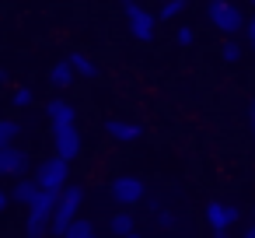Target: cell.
<instances>
[{"label":"cell","mask_w":255,"mask_h":238,"mask_svg":"<svg viewBox=\"0 0 255 238\" xmlns=\"http://www.w3.org/2000/svg\"><path fill=\"white\" fill-rule=\"evenodd\" d=\"M126 238H143V235H140V231H133V235H126Z\"/></svg>","instance_id":"30"},{"label":"cell","mask_w":255,"mask_h":238,"mask_svg":"<svg viewBox=\"0 0 255 238\" xmlns=\"http://www.w3.org/2000/svg\"><path fill=\"white\" fill-rule=\"evenodd\" d=\"M46 119H49L53 130L77 126V109H74V102H67V98H49V105H46Z\"/></svg>","instance_id":"10"},{"label":"cell","mask_w":255,"mask_h":238,"mask_svg":"<svg viewBox=\"0 0 255 238\" xmlns=\"http://www.w3.org/2000/svg\"><path fill=\"white\" fill-rule=\"evenodd\" d=\"M109 231H112L116 238H126V235H133V231H136V217H133L129 210H119V214H112V217H109Z\"/></svg>","instance_id":"16"},{"label":"cell","mask_w":255,"mask_h":238,"mask_svg":"<svg viewBox=\"0 0 255 238\" xmlns=\"http://www.w3.org/2000/svg\"><path fill=\"white\" fill-rule=\"evenodd\" d=\"M49 84H53V88H60V91H67V88H74V84H77V74L70 70V63H67V60H60V63H53V67H49Z\"/></svg>","instance_id":"14"},{"label":"cell","mask_w":255,"mask_h":238,"mask_svg":"<svg viewBox=\"0 0 255 238\" xmlns=\"http://www.w3.org/2000/svg\"><path fill=\"white\" fill-rule=\"evenodd\" d=\"M143 203H147V210H150V214H157V210H161V203H157V200H154V196H147V200H143Z\"/></svg>","instance_id":"27"},{"label":"cell","mask_w":255,"mask_h":238,"mask_svg":"<svg viewBox=\"0 0 255 238\" xmlns=\"http://www.w3.org/2000/svg\"><path fill=\"white\" fill-rule=\"evenodd\" d=\"M49 228H53V217L49 214L28 210V217H25V238H49Z\"/></svg>","instance_id":"13"},{"label":"cell","mask_w":255,"mask_h":238,"mask_svg":"<svg viewBox=\"0 0 255 238\" xmlns=\"http://www.w3.org/2000/svg\"><path fill=\"white\" fill-rule=\"evenodd\" d=\"M203 214H206V224L213 228V235L231 231V228H234V221H238V207H234V203H220V200H210Z\"/></svg>","instance_id":"9"},{"label":"cell","mask_w":255,"mask_h":238,"mask_svg":"<svg viewBox=\"0 0 255 238\" xmlns=\"http://www.w3.org/2000/svg\"><path fill=\"white\" fill-rule=\"evenodd\" d=\"M154 221H157L161 228H175V224H178V221H175V210H164V207L154 214Z\"/></svg>","instance_id":"23"},{"label":"cell","mask_w":255,"mask_h":238,"mask_svg":"<svg viewBox=\"0 0 255 238\" xmlns=\"http://www.w3.org/2000/svg\"><path fill=\"white\" fill-rule=\"evenodd\" d=\"M11 105L14 109H32L35 105V91L32 88H14L11 91Z\"/></svg>","instance_id":"20"},{"label":"cell","mask_w":255,"mask_h":238,"mask_svg":"<svg viewBox=\"0 0 255 238\" xmlns=\"http://www.w3.org/2000/svg\"><path fill=\"white\" fill-rule=\"evenodd\" d=\"M56 200H60V196H53V193H39V196H35V203H32L28 210H35V214H49V217H53Z\"/></svg>","instance_id":"21"},{"label":"cell","mask_w":255,"mask_h":238,"mask_svg":"<svg viewBox=\"0 0 255 238\" xmlns=\"http://www.w3.org/2000/svg\"><path fill=\"white\" fill-rule=\"evenodd\" d=\"M84 151V140H81V126H63V130H53V154L63 158L67 165L77 161Z\"/></svg>","instance_id":"6"},{"label":"cell","mask_w":255,"mask_h":238,"mask_svg":"<svg viewBox=\"0 0 255 238\" xmlns=\"http://www.w3.org/2000/svg\"><path fill=\"white\" fill-rule=\"evenodd\" d=\"M252 217H255V207H252Z\"/></svg>","instance_id":"31"},{"label":"cell","mask_w":255,"mask_h":238,"mask_svg":"<svg viewBox=\"0 0 255 238\" xmlns=\"http://www.w3.org/2000/svg\"><path fill=\"white\" fill-rule=\"evenodd\" d=\"M109 196H112L123 210H129V207H136V203L147 200V186H143V179H136V175H116V179L109 182Z\"/></svg>","instance_id":"5"},{"label":"cell","mask_w":255,"mask_h":238,"mask_svg":"<svg viewBox=\"0 0 255 238\" xmlns=\"http://www.w3.org/2000/svg\"><path fill=\"white\" fill-rule=\"evenodd\" d=\"M248 46H252V53H255V14H248Z\"/></svg>","instance_id":"25"},{"label":"cell","mask_w":255,"mask_h":238,"mask_svg":"<svg viewBox=\"0 0 255 238\" xmlns=\"http://www.w3.org/2000/svg\"><path fill=\"white\" fill-rule=\"evenodd\" d=\"M81 207H84V186H81V182H70V186L60 193V200H56L49 235H53V238H63V235H67V228L81 217Z\"/></svg>","instance_id":"1"},{"label":"cell","mask_w":255,"mask_h":238,"mask_svg":"<svg viewBox=\"0 0 255 238\" xmlns=\"http://www.w3.org/2000/svg\"><path fill=\"white\" fill-rule=\"evenodd\" d=\"M21 133H25L21 119H14V116H4V119H0V151H4V147H14Z\"/></svg>","instance_id":"15"},{"label":"cell","mask_w":255,"mask_h":238,"mask_svg":"<svg viewBox=\"0 0 255 238\" xmlns=\"http://www.w3.org/2000/svg\"><path fill=\"white\" fill-rule=\"evenodd\" d=\"M185 11H189V4H185V0H164V4H157V7H154L157 25H161V21H171V18L185 14Z\"/></svg>","instance_id":"17"},{"label":"cell","mask_w":255,"mask_h":238,"mask_svg":"<svg viewBox=\"0 0 255 238\" xmlns=\"http://www.w3.org/2000/svg\"><path fill=\"white\" fill-rule=\"evenodd\" d=\"M241 53H245L241 42H234V39H224V42H220V60H224V63H238Z\"/></svg>","instance_id":"19"},{"label":"cell","mask_w":255,"mask_h":238,"mask_svg":"<svg viewBox=\"0 0 255 238\" xmlns=\"http://www.w3.org/2000/svg\"><path fill=\"white\" fill-rule=\"evenodd\" d=\"M7 193H11V203H21V207H32V203H35V196H39L42 189L35 186V179H32V175H25V179H18V182H14V186H11Z\"/></svg>","instance_id":"12"},{"label":"cell","mask_w":255,"mask_h":238,"mask_svg":"<svg viewBox=\"0 0 255 238\" xmlns=\"http://www.w3.org/2000/svg\"><path fill=\"white\" fill-rule=\"evenodd\" d=\"M28 165H32V158H28V151L25 147H4L0 151V175L4 179H25V172H28Z\"/></svg>","instance_id":"8"},{"label":"cell","mask_w":255,"mask_h":238,"mask_svg":"<svg viewBox=\"0 0 255 238\" xmlns=\"http://www.w3.org/2000/svg\"><path fill=\"white\" fill-rule=\"evenodd\" d=\"M63 238H98V228L91 224V221H84V217H77L70 228H67V235Z\"/></svg>","instance_id":"18"},{"label":"cell","mask_w":255,"mask_h":238,"mask_svg":"<svg viewBox=\"0 0 255 238\" xmlns=\"http://www.w3.org/2000/svg\"><path fill=\"white\" fill-rule=\"evenodd\" d=\"M67 63H70V70H74L81 81H98V77H102V67H98L88 53H70Z\"/></svg>","instance_id":"11"},{"label":"cell","mask_w":255,"mask_h":238,"mask_svg":"<svg viewBox=\"0 0 255 238\" xmlns=\"http://www.w3.org/2000/svg\"><path fill=\"white\" fill-rule=\"evenodd\" d=\"M241 238H255V221H252V224L245 228V235H241Z\"/></svg>","instance_id":"28"},{"label":"cell","mask_w":255,"mask_h":238,"mask_svg":"<svg viewBox=\"0 0 255 238\" xmlns=\"http://www.w3.org/2000/svg\"><path fill=\"white\" fill-rule=\"evenodd\" d=\"M175 42H178V46H192V42H196V28H192V25H178Z\"/></svg>","instance_id":"22"},{"label":"cell","mask_w":255,"mask_h":238,"mask_svg":"<svg viewBox=\"0 0 255 238\" xmlns=\"http://www.w3.org/2000/svg\"><path fill=\"white\" fill-rule=\"evenodd\" d=\"M119 11H123V21H126V32H129V39H133V42L147 46V42H154V39H157V14H154L150 7L126 0Z\"/></svg>","instance_id":"3"},{"label":"cell","mask_w":255,"mask_h":238,"mask_svg":"<svg viewBox=\"0 0 255 238\" xmlns=\"http://www.w3.org/2000/svg\"><path fill=\"white\" fill-rule=\"evenodd\" d=\"M248 133H252V140H255V95L248 98Z\"/></svg>","instance_id":"24"},{"label":"cell","mask_w":255,"mask_h":238,"mask_svg":"<svg viewBox=\"0 0 255 238\" xmlns=\"http://www.w3.org/2000/svg\"><path fill=\"white\" fill-rule=\"evenodd\" d=\"M206 21H210L213 32H220V35H227V39L248 28V14H245V7L227 4V0H210V4H206Z\"/></svg>","instance_id":"2"},{"label":"cell","mask_w":255,"mask_h":238,"mask_svg":"<svg viewBox=\"0 0 255 238\" xmlns=\"http://www.w3.org/2000/svg\"><path fill=\"white\" fill-rule=\"evenodd\" d=\"M102 133L116 144H140L147 137V130L133 119H102Z\"/></svg>","instance_id":"7"},{"label":"cell","mask_w":255,"mask_h":238,"mask_svg":"<svg viewBox=\"0 0 255 238\" xmlns=\"http://www.w3.org/2000/svg\"><path fill=\"white\" fill-rule=\"evenodd\" d=\"M213 238H231V231H224V235H213Z\"/></svg>","instance_id":"29"},{"label":"cell","mask_w":255,"mask_h":238,"mask_svg":"<svg viewBox=\"0 0 255 238\" xmlns=\"http://www.w3.org/2000/svg\"><path fill=\"white\" fill-rule=\"evenodd\" d=\"M252 14H255V4H252Z\"/></svg>","instance_id":"32"},{"label":"cell","mask_w":255,"mask_h":238,"mask_svg":"<svg viewBox=\"0 0 255 238\" xmlns=\"http://www.w3.org/2000/svg\"><path fill=\"white\" fill-rule=\"evenodd\" d=\"M7 203H11V193H7L4 186H0V214H4V210H7Z\"/></svg>","instance_id":"26"},{"label":"cell","mask_w":255,"mask_h":238,"mask_svg":"<svg viewBox=\"0 0 255 238\" xmlns=\"http://www.w3.org/2000/svg\"><path fill=\"white\" fill-rule=\"evenodd\" d=\"M32 179H35V186H39L42 193H53V196H60V193L70 186V165H67L63 158L49 154V158H42V161L35 165Z\"/></svg>","instance_id":"4"}]
</instances>
